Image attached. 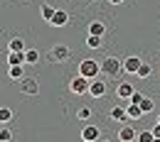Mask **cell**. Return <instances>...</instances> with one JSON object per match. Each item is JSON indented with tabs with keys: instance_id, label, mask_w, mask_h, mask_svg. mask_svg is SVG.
I'll use <instances>...</instances> for the list:
<instances>
[{
	"instance_id": "obj_1",
	"label": "cell",
	"mask_w": 160,
	"mask_h": 142,
	"mask_svg": "<svg viewBox=\"0 0 160 142\" xmlns=\"http://www.w3.org/2000/svg\"><path fill=\"white\" fill-rule=\"evenodd\" d=\"M121 71H123V61L116 59V57H106L101 61V74L103 76H118Z\"/></svg>"
},
{
	"instance_id": "obj_2",
	"label": "cell",
	"mask_w": 160,
	"mask_h": 142,
	"mask_svg": "<svg viewBox=\"0 0 160 142\" xmlns=\"http://www.w3.org/2000/svg\"><path fill=\"white\" fill-rule=\"evenodd\" d=\"M79 74L81 76H86V79H99L101 76V64L94 59H84L79 64Z\"/></svg>"
},
{
	"instance_id": "obj_3",
	"label": "cell",
	"mask_w": 160,
	"mask_h": 142,
	"mask_svg": "<svg viewBox=\"0 0 160 142\" xmlns=\"http://www.w3.org/2000/svg\"><path fill=\"white\" fill-rule=\"evenodd\" d=\"M89 86H91V79H86V76H74V79H72V83H69V91H72V93H77V96H84V93H86V96H89Z\"/></svg>"
},
{
	"instance_id": "obj_4",
	"label": "cell",
	"mask_w": 160,
	"mask_h": 142,
	"mask_svg": "<svg viewBox=\"0 0 160 142\" xmlns=\"http://www.w3.org/2000/svg\"><path fill=\"white\" fill-rule=\"evenodd\" d=\"M20 91L25 96H37L40 93V81L32 79V76H25V79H20Z\"/></svg>"
},
{
	"instance_id": "obj_5",
	"label": "cell",
	"mask_w": 160,
	"mask_h": 142,
	"mask_svg": "<svg viewBox=\"0 0 160 142\" xmlns=\"http://www.w3.org/2000/svg\"><path fill=\"white\" fill-rule=\"evenodd\" d=\"M47 57H49V61H67L72 57V49L64 47V44H57V47H52V52H49Z\"/></svg>"
},
{
	"instance_id": "obj_6",
	"label": "cell",
	"mask_w": 160,
	"mask_h": 142,
	"mask_svg": "<svg viewBox=\"0 0 160 142\" xmlns=\"http://www.w3.org/2000/svg\"><path fill=\"white\" fill-rule=\"evenodd\" d=\"M89 96H91V98H103V96H106V83L101 81V79H91Z\"/></svg>"
},
{
	"instance_id": "obj_7",
	"label": "cell",
	"mask_w": 160,
	"mask_h": 142,
	"mask_svg": "<svg viewBox=\"0 0 160 142\" xmlns=\"http://www.w3.org/2000/svg\"><path fill=\"white\" fill-rule=\"evenodd\" d=\"M140 57H126L123 59V71H128V74H138V69H140Z\"/></svg>"
},
{
	"instance_id": "obj_8",
	"label": "cell",
	"mask_w": 160,
	"mask_h": 142,
	"mask_svg": "<svg viewBox=\"0 0 160 142\" xmlns=\"http://www.w3.org/2000/svg\"><path fill=\"white\" fill-rule=\"evenodd\" d=\"M136 137H138V132H136L131 125H123L118 130V140L121 142H136Z\"/></svg>"
},
{
	"instance_id": "obj_9",
	"label": "cell",
	"mask_w": 160,
	"mask_h": 142,
	"mask_svg": "<svg viewBox=\"0 0 160 142\" xmlns=\"http://www.w3.org/2000/svg\"><path fill=\"white\" fill-rule=\"evenodd\" d=\"M101 137V132H99V127L96 125H86L84 130H81V140H94V142H99Z\"/></svg>"
},
{
	"instance_id": "obj_10",
	"label": "cell",
	"mask_w": 160,
	"mask_h": 142,
	"mask_svg": "<svg viewBox=\"0 0 160 142\" xmlns=\"http://www.w3.org/2000/svg\"><path fill=\"white\" fill-rule=\"evenodd\" d=\"M133 93H136V91H133V86H131L128 81L118 83V88H116V96H118V98H123V101H128Z\"/></svg>"
},
{
	"instance_id": "obj_11",
	"label": "cell",
	"mask_w": 160,
	"mask_h": 142,
	"mask_svg": "<svg viewBox=\"0 0 160 142\" xmlns=\"http://www.w3.org/2000/svg\"><path fill=\"white\" fill-rule=\"evenodd\" d=\"M126 113H128V118H131V120H140V118H145L143 108L136 105V103H128V105H126Z\"/></svg>"
},
{
	"instance_id": "obj_12",
	"label": "cell",
	"mask_w": 160,
	"mask_h": 142,
	"mask_svg": "<svg viewBox=\"0 0 160 142\" xmlns=\"http://www.w3.org/2000/svg\"><path fill=\"white\" fill-rule=\"evenodd\" d=\"M67 22H69V15H67L64 10H57V12H54V17L49 20V25H54V27H64Z\"/></svg>"
},
{
	"instance_id": "obj_13",
	"label": "cell",
	"mask_w": 160,
	"mask_h": 142,
	"mask_svg": "<svg viewBox=\"0 0 160 142\" xmlns=\"http://www.w3.org/2000/svg\"><path fill=\"white\" fill-rule=\"evenodd\" d=\"M25 64V52H10L8 54V66H20Z\"/></svg>"
},
{
	"instance_id": "obj_14",
	"label": "cell",
	"mask_w": 160,
	"mask_h": 142,
	"mask_svg": "<svg viewBox=\"0 0 160 142\" xmlns=\"http://www.w3.org/2000/svg\"><path fill=\"white\" fill-rule=\"evenodd\" d=\"M89 34H94V37H103V34H106V25H103V22H91V25H89Z\"/></svg>"
},
{
	"instance_id": "obj_15",
	"label": "cell",
	"mask_w": 160,
	"mask_h": 142,
	"mask_svg": "<svg viewBox=\"0 0 160 142\" xmlns=\"http://www.w3.org/2000/svg\"><path fill=\"white\" fill-rule=\"evenodd\" d=\"M108 118H111V120H116V122H126L128 120V113H126V108H113V110H111V115H108Z\"/></svg>"
},
{
	"instance_id": "obj_16",
	"label": "cell",
	"mask_w": 160,
	"mask_h": 142,
	"mask_svg": "<svg viewBox=\"0 0 160 142\" xmlns=\"http://www.w3.org/2000/svg\"><path fill=\"white\" fill-rule=\"evenodd\" d=\"M10 79H12V81L25 79V64H20V66H10Z\"/></svg>"
},
{
	"instance_id": "obj_17",
	"label": "cell",
	"mask_w": 160,
	"mask_h": 142,
	"mask_svg": "<svg viewBox=\"0 0 160 142\" xmlns=\"http://www.w3.org/2000/svg\"><path fill=\"white\" fill-rule=\"evenodd\" d=\"M40 12H42V17H44V20L49 22V20H52V17H54V12H57V10H54V7H52V5H47V2H42Z\"/></svg>"
},
{
	"instance_id": "obj_18",
	"label": "cell",
	"mask_w": 160,
	"mask_h": 142,
	"mask_svg": "<svg viewBox=\"0 0 160 142\" xmlns=\"http://www.w3.org/2000/svg\"><path fill=\"white\" fill-rule=\"evenodd\" d=\"M40 61V52L37 49H27L25 52V64H37Z\"/></svg>"
},
{
	"instance_id": "obj_19",
	"label": "cell",
	"mask_w": 160,
	"mask_h": 142,
	"mask_svg": "<svg viewBox=\"0 0 160 142\" xmlns=\"http://www.w3.org/2000/svg\"><path fill=\"white\" fill-rule=\"evenodd\" d=\"M8 49H10V52H25V42H22L20 37H15V39H10Z\"/></svg>"
},
{
	"instance_id": "obj_20",
	"label": "cell",
	"mask_w": 160,
	"mask_h": 142,
	"mask_svg": "<svg viewBox=\"0 0 160 142\" xmlns=\"http://www.w3.org/2000/svg\"><path fill=\"white\" fill-rule=\"evenodd\" d=\"M101 44H103V37H94V34L86 37V47H89V49H99Z\"/></svg>"
},
{
	"instance_id": "obj_21",
	"label": "cell",
	"mask_w": 160,
	"mask_h": 142,
	"mask_svg": "<svg viewBox=\"0 0 160 142\" xmlns=\"http://www.w3.org/2000/svg\"><path fill=\"white\" fill-rule=\"evenodd\" d=\"M153 140H155L153 130H143V132H138V137H136V142H153Z\"/></svg>"
},
{
	"instance_id": "obj_22",
	"label": "cell",
	"mask_w": 160,
	"mask_h": 142,
	"mask_svg": "<svg viewBox=\"0 0 160 142\" xmlns=\"http://www.w3.org/2000/svg\"><path fill=\"white\" fill-rule=\"evenodd\" d=\"M150 71H153V69H150V64H140V69H138V74H136V76H138V79H148V76H150Z\"/></svg>"
},
{
	"instance_id": "obj_23",
	"label": "cell",
	"mask_w": 160,
	"mask_h": 142,
	"mask_svg": "<svg viewBox=\"0 0 160 142\" xmlns=\"http://www.w3.org/2000/svg\"><path fill=\"white\" fill-rule=\"evenodd\" d=\"M140 108H143V113H150V110H153V108H155V101H153V98H148V96H145V98H143V103H140Z\"/></svg>"
},
{
	"instance_id": "obj_24",
	"label": "cell",
	"mask_w": 160,
	"mask_h": 142,
	"mask_svg": "<svg viewBox=\"0 0 160 142\" xmlns=\"http://www.w3.org/2000/svg\"><path fill=\"white\" fill-rule=\"evenodd\" d=\"M12 120V110L10 108H0V122H10Z\"/></svg>"
},
{
	"instance_id": "obj_25",
	"label": "cell",
	"mask_w": 160,
	"mask_h": 142,
	"mask_svg": "<svg viewBox=\"0 0 160 142\" xmlns=\"http://www.w3.org/2000/svg\"><path fill=\"white\" fill-rule=\"evenodd\" d=\"M77 118H79V120H89V118H91V108H79Z\"/></svg>"
},
{
	"instance_id": "obj_26",
	"label": "cell",
	"mask_w": 160,
	"mask_h": 142,
	"mask_svg": "<svg viewBox=\"0 0 160 142\" xmlns=\"http://www.w3.org/2000/svg\"><path fill=\"white\" fill-rule=\"evenodd\" d=\"M10 140H12V132H10L8 127H2V130H0V142H10Z\"/></svg>"
},
{
	"instance_id": "obj_27",
	"label": "cell",
	"mask_w": 160,
	"mask_h": 142,
	"mask_svg": "<svg viewBox=\"0 0 160 142\" xmlns=\"http://www.w3.org/2000/svg\"><path fill=\"white\" fill-rule=\"evenodd\" d=\"M143 98H145L143 93H133V96L128 98V103H136V105H140V103H143Z\"/></svg>"
},
{
	"instance_id": "obj_28",
	"label": "cell",
	"mask_w": 160,
	"mask_h": 142,
	"mask_svg": "<svg viewBox=\"0 0 160 142\" xmlns=\"http://www.w3.org/2000/svg\"><path fill=\"white\" fill-rule=\"evenodd\" d=\"M153 135H155V137H160V122H155V127H153Z\"/></svg>"
},
{
	"instance_id": "obj_29",
	"label": "cell",
	"mask_w": 160,
	"mask_h": 142,
	"mask_svg": "<svg viewBox=\"0 0 160 142\" xmlns=\"http://www.w3.org/2000/svg\"><path fill=\"white\" fill-rule=\"evenodd\" d=\"M108 2H111V5H121L123 0H108Z\"/></svg>"
},
{
	"instance_id": "obj_30",
	"label": "cell",
	"mask_w": 160,
	"mask_h": 142,
	"mask_svg": "<svg viewBox=\"0 0 160 142\" xmlns=\"http://www.w3.org/2000/svg\"><path fill=\"white\" fill-rule=\"evenodd\" d=\"M153 142H160V137H155V140H153Z\"/></svg>"
},
{
	"instance_id": "obj_31",
	"label": "cell",
	"mask_w": 160,
	"mask_h": 142,
	"mask_svg": "<svg viewBox=\"0 0 160 142\" xmlns=\"http://www.w3.org/2000/svg\"><path fill=\"white\" fill-rule=\"evenodd\" d=\"M81 142H94V140H81Z\"/></svg>"
},
{
	"instance_id": "obj_32",
	"label": "cell",
	"mask_w": 160,
	"mask_h": 142,
	"mask_svg": "<svg viewBox=\"0 0 160 142\" xmlns=\"http://www.w3.org/2000/svg\"><path fill=\"white\" fill-rule=\"evenodd\" d=\"M99 142H108V140H99Z\"/></svg>"
},
{
	"instance_id": "obj_33",
	"label": "cell",
	"mask_w": 160,
	"mask_h": 142,
	"mask_svg": "<svg viewBox=\"0 0 160 142\" xmlns=\"http://www.w3.org/2000/svg\"><path fill=\"white\" fill-rule=\"evenodd\" d=\"M158 122H160V115H158Z\"/></svg>"
}]
</instances>
